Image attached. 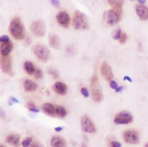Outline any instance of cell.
I'll list each match as a JSON object with an SVG mask.
<instances>
[{"label": "cell", "mask_w": 148, "mask_h": 147, "mask_svg": "<svg viewBox=\"0 0 148 147\" xmlns=\"http://www.w3.org/2000/svg\"><path fill=\"white\" fill-rule=\"evenodd\" d=\"M123 89H124V87H123V86H121V87H117V89H116L115 91H116L117 93H120V92H121V91H122Z\"/></svg>", "instance_id": "8d00e7d4"}, {"label": "cell", "mask_w": 148, "mask_h": 147, "mask_svg": "<svg viewBox=\"0 0 148 147\" xmlns=\"http://www.w3.org/2000/svg\"><path fill=\"white\" fill-rule=\"evenodd\" d=\"M50 144L52 147H66L65 141L57 136H54L51 138Z\"/></svg>", "instance_id": "e0dca14e"}, {"label": "cell", "mask_w": 148, "mask_h": 147, "mask_svg": "<svg viewBox=\"0 0 148 147\" xmlns=\"http://www.w3.org/2000/svg\"><path fill=\"white\" fill-rule=\"evenodd\" d=\"M110 88H111L112 89H115V90H116V89L117 88V87H118V86H117V83L115 81H110Z\"/></svg>", "instance_id": "4dcf8cb0"}, {"label": "cell", "mask_w": 148, "mask_h": 147, "mask_svg": "<svg viewBox=\"0 0 148 147\" xmlns=\"http://www.w3.org/2000/svg\"><path fill=\"white\" fill-rule=\"evenodd\" d=\"M11 49H12V43L11 42V41H7V42H1V47H0L1 55L9 56Z\"/></svg>", "instance_id": "9a60e30c"}, {"label": "cell", "mask_w": 148, "mask_h": 147, "mask_svg": "<svg viewBox=\"0 0 148 147\" xmlns=\"http://www.w3.org/2000/svg\"><path fill=\"white\" fill-rule=\"evenodd\" d=\"M110 5L112 7V10H114L117 14L121 17L122 16V5L124 3V0H107Z\"/></svg>", "instance_id": "5bb4252c"}, {"label": "cell", "mask_w": 148, "mask_h": 147, "mask_svg": "<svg viewBox=\"0 0 148 147\" xmlns=\"http://www.w3.org/2000/svg\"><path fill=\"white\" fill-rule=\"evenodd\" d=\"M97 81H98L97 76L96 74L93 75L90 80V87H91L93 100L98 102H101L103 99V93L100 89V87Z\"/></svg>", "instance_id": "3957f363"}, {"label": "cell", "mask_w": 148, "mask_h": 147, "mask_svg": "<svg viewBox=\"0 0 148 147\" xmlns=\"http://www.w3.org/2000/svg\"><path fill=\"white\" fill-rule=\"evenodd\" d=\"M120 18L121 17L117 14V13L114 10H109V11H107L104 13L105 21L110 25H116L119 21Z\"/></svg>", "instance_id": "52a82bcc"}, {"label": "cell", "mask_w": 148, "mask_h": 147, "mask_svg": "<svg viewBox=\"0 0 148 147\" xmlns=\"http://www.w3.org/2000/svg\"><path fill=\"white\" fill-rule=\"evenodd\" d=\"M74 27L76 30L89 29L90 27L87 18L79 11H76L75 15H74Z\"/></svg>", "instance_id": "7a4b0ae2"}, {"label": "cell", "mask_w": 148, "mask_h": 147, "mask_svg": "<svg viewBox=\"0 0 148 147\" xmlns=\"http://www.w3.org/2000/svg\"><path fill=\"white\" fill-rule=\"evenodd\" d=\"M124 138H125V142H127L129 144H138L139 141L138 133L135 130H127V131H125V134H124Z\"/></svg>", "instance_id": "8fae6325"}, {"label": "cell", "mask_w": 148, "mask_h": 147, "mask_svg": "<svg viewBox=\"0 0 148 147\" xmlns=\"http://www.w3.org/2000/svg\"><path fill=\"white\" fill-rule=\"evenodd\" d=\"M48 73L50 74V75L53 76L54 79H56V78L59 77V74H57V72H56L54 69H49V70H48Z\"/></svg>", "instance_id": "f1b7e54d"}, {"label": "cell", "mask_w": 148, "mask_h": 147, "mask_svg": "<svg viewBox=\"0 0 148 147\" xmlns=\"http://www.w3.org/2000/svg\"><path fill=\"white\" fill-rule=\"evenodd\" d=\"M54 91L57 93V94L60 95H65L67 93V86L65 83L60 82H57L54 85Z\"/></svg>", "instance_id": "2e32d148"}, {"label": "cell", "mask_w": 148, "mask_h": 147, "mask_svg": "<svg viewBox=\"0 0 148 147\" xmlns=\"http://www.w3.org/2000/svg\"><path fill=\"white\" fill-rule=\"evenodd\" d=\"M132 121V116L129 112L122 111L116 115L114 123L116 124H128Z\"/></svg>", "instance_id": "8992f818"}, {"label": "cell", "mask_w": 148, "mask_h": 147, "mask_svg": "<svg viewBox=\"0 0 148 147\" xmlns=\"http://www.w3.org/2000/svg\"><path fill=\"white\" fill-rule=\"evenodd\" d=\"M31 147H43V145L41 144H39V143L35 142V143L31 144Z\"/></svg>", "instance_id": "e575fe53"}, {"label": "cell", "mask_w": 148, "mask_h": 147, "mask_svg": "<svg viewBox=\"0 0 148 147\" xmlns=\"http://www.w3.org/2000/svg\"><path fill=\"white\" fill-rule=\"evenodd\" d=\"M33 143V138H25L22 142V146L23 147H29Z\"/></svg>", "instance_id": "d4e9b609"}, {"label": "cell", "mask_w": 148, "mask_h": 147, "mask_svg": "<svg viewBox=\"0 0 148 147\" xmlns=\"http://www.w3.org/2000/svg\"><path fill=\"white\" fill-rule=\"evenodd\" d=\"M10 101H11V102H16V103L19 102V100H18V99H16V98H14V97H11V98L10 99Z\"/></svg>", "instance_id": "74e56055"}, {"label": "cell", "mask_w": 148, "mask_h": 147, "mask_svg": "<svg viewBox=\"0 0 148 147\" xmlns=\"http://www.w3.org/2000/svg\"><path fill=\"white\" fill-rule=\"evenodd\" d=\"M42 110L43 111L49 115V116H54L55 114V108L51 103H45L42 105Z\"/></svg>", "instance_id": "d6986e66"}, {"label": "cell", "mask_w": 148, "mask_h": 147, "mask_svg": "<svg viewBox=\"0 0 148 147\" xmlns=\"http://www.w3.org/2000/svg\"><path fill=\"white\" fill-rule=\"evenodd\" d=\"M100 73L102 74V76L107 80V81H112L113 79V73H112V70L110 69V67L106 63V62H104L102 65H101V68H100Z\"/></svg>", "instance_id": "30bf717a"}, {"label": "cell", "mask_w": 148, "mask_h": 147, "mask_svg": "<svg viewBox=\"0 0 148 147\" xmlns=\"http://www.w3.org/2000/svg\"><path fill=\"white\" fill-rule=\"evenodd\" d=\"M81 127L82 131L87 132V133H92L96 130V128L92 123L91 120L87 117V116H83L81 120Z\"/></svg>", "instance_id": "ba28073f"}, {"label": "cell", "mask_w": 148, "mask_h": 147, "mask_svg": "<svg viewBox=\"0 0 148 147\" xmlns=\"http://www.w3.org/2000/svg\"><path fill=\"white\" fill-rule=\"evenodd\" d=\"M31 32L37 37H42L46 33L45 24L42 20H36L32 23L30 26Z\"/></svg>", "instance_id": "277c9868"}, {"label": "cell", "mask_w": 148, "mask_h": 147, "mask_svg": "<svg viewBox=\"0 0 148 147\" xmlns=\"http://www.w3.org/2000/svg\"><path fill=\"white\" fill-rule=\"evenodd\" d=\"M34 76L36 79H41L43 77V72L41 69H36L35 73H34Z\"/></svg>", "instance_id": "83f0119b"}, {"label": "cell", "mask_w": 148, "mask_h": 147, "mask_svg": "<svg viewBox=\"0 0 148 147\" xmlns=\"http://www.w3.org/2000/svg\"><path fill=\"white\" fill-rule=\"evenodd\" d=\"M121 34H122V31H121V29H120V28H117V30H115V31H114V33H113V38H114L115 39H120Z\"/></svg>", "instance_id": "4316f807"}, {"label": "cell", "mask_w": 148, "mask_h": 147, "mask_svg": "<svg viewBox=\"0 0 148 147\" xmlns=\"http://www.w3.org/2000/svg\"><path fill=\"white\" fill-rule=\"evenodd\" d=\"M136 13L141 20L148 19V8L143 5H138L136 6Z\"/></svg>", "instance_id": "4fadbf2b"}, {"label": "cell", "mask_w": 148, "mask_h": 147, "mask_svg": "<svg viewBox=\"0 0 148 147\" xmlns=\"http://www.w3.org/2000/svg\"><path fill=\"white\" fill-rule=\"evenodd\" d=\"M118 41H119V42L121 44H125L126 42V41H127V34L125 33H123L122 32V34H121L120 39H118Z\"/></svg>", "instance_id": "484cf974"}, {"label": "cell", "mask_w": 148, "mask_h": 147, "mask_svg": "<svg viewBox=\"0 0 148 147\" xmlns=\"http://www.w3.org/2000/svg\"><path fill=\"white\" fill-rule=\"evenodd\" d=\"M55 113L60 116V117H64L67 115V111L64 107L62 106H57L55 109Z\"/></svg>", "instance_id": "603a6c76"}, {"label": "cell", "mask_w": 148, "mask_h": 147, "mask_svg": "<svg viewBox=\"0 0 148 147\" xmlns=\"http://www.w3.org/2000/svg\"><path fill=\"white\" fill-rule=\"evenodd\" d=\"M33 53L37 57L43 61H47L49 58V55H50V52H49L48 48L44 46H41V45L34 46Z\"/></svg>", "instance_id": "5b68a950"}, {"label": "cell", "mask_w": 148, "mask_h": 147, "mask_svg": "<svg viewBox=\"0 0 148 147\" xmlns=\"http://www.w3.org/2000/svg\"><path fill=\"white\" fill-rule=\"evenodd\" d=\"M64 128L63 127H56L55 129H54V130L55 131H57V132H59V131H61V130H62Z\"/></svg>", "instance_id": "f35d334b"}, {"label": "cell", "mask_w": 148, "mask_h": 147, "mask_svg": "<svg viewBox=\"0 0 148 147\" xmlns=\"http://www.w3.org/2000/svg\"><path fill=\"white\" fill-rule=\"evenodd\" d=\"M24 69H25V70L27 71V73L28 74H33L36 71L33 63L31 62V61H26V62H25L24 63Z\"/></svg>", "instance_id": "7402d4cb"}, {"label": "cell", "mask_w": 148, "mask_h": 147, "mask_svg": "<svg viewBox=\"0 0 148 147\" xmlns=\"http://www.w3.org/2000/svg\"><path fill=\"white\" fill-rule=\"evenodd\" d=\"M138 1H139V4H141V5H142V4H145V3L146 0H138Z\"/></svg>", "instance_id": "ab89813d"}, {"label": "cell", "mask_w": 148, "mask_h": 147, "mask_svg": "<svg viewBox=\"0 0 148 147\" xmlns=\"http://www.w3.org/2000/svg\"><path fill=\"white\" fill-rule=\"evenodd\" d=\"M1 68L5 73L11 74L12 68H11V60L10 56L1 55Z\"/></svg>", "instance_id": "7c38bea8"}, {"label": "cell", "mask_w": 148, "mask_h": 147, "mask_svg": "<svg viewBox=\"0 0 148 147\" xmlns=\"http://www.w3.org/2000/svg\"><path fill=\"white\" fill-rule=\"evenodd\" d=\"M9 31L16 39H22L25 37V30L19 18H14L10 23Z\"/></svg>", "instance_id": "6da1fadb"}, {"label": "cell", "mask_w": 148, "mask_h": 147, "mask_svg": "<svg viewBox=\"0 0 148 147\" xmlns=\"http://www.w3.org/2000/svg\"><path fill=\"white\" fill-rule=\"evenodd\" d=\"M56 19H57L58 24L60 26H62V27H64V28L68 27L69 22H70V18H69V15L67 12L60 11L56 16Z\"/></svg>", "instance_id": "9c48e42d"}, {"label": "cell", "mask_w": 148, "mask_h": 147, "mask_svg": "<svg viewBox=\"0 0 148 147\" xmlns=\"http://www.w3.org/2000/svg\"><path fill=\"white\" fill-rule=\"evenodd\" d=\"M27 109L30 110V111H33V112H36V113H38L40 111V110L37 108V107L31 102H29L27 103Z\"/></svg>", "instance_id": "cb8c5ba5"}, {"label": "cell", "mask_w": 148, "mask_h": 147, "mask_svg": "<svg viewBox=\"0 0 148 147\" xmlns=\"http://www.w3.org/2000/svg\"><path fill=\"white\" fill-rule=\"evenodd\" d=\"M110 147H121V144L117 141L110 142Z\"/></svg>", "instance_id": "d6a6232c"}, {"label": "cell", "mask_w": 148, "mask_h": 147, "mask_svg": "<svg viewBox=\"0 0 148 147\" xmlns=\"http://www.w3.org/2000/svg\"><path fill=\"white\" fill-rule=\"evenodd\" d=\"M0 147H4V146H3V145H1V146H0Z\"/></svg>", "instance_id": "7bdbcfd3"}, {"label": "cell", "mask_w": 148, "mask_h": 147, "mask_svg": "<svg viewBox=\"0 0 148 147\" xmlns=\"http://www.w3.org/2000/svg\"><path fill=\"white\" fill-rule=\"evenodd\" d=\"M50 1H51V4L54 7H56V8H59L60 7V2L58 1V0H50Z\"/></svg>", "instance_id": "836d02e7"}, {"label": "cell", "mask_w": 148, "mask_h": 147, "mask_svg": "<svg viewBox=\"0 0 148 147\" xmlns=\"http://www.w3.org/2000/svg\"><path fill=\"white\" fill-rule=\"evenodd\" d=\"M49 45L54 49L60 48V39L55 34H51L49 36Z\"/></svg>", "instance_id": "ac0fdd59"}, {"label": "cell", "mask_w": 148, "mask_h": 147, "mask_svg": "<svg viewBox=\"0 0 148 147\" xmlns=\"http://www.w3.org/2000/svg\"><path fill=\"white\" fill-rule=\"evenodd\" d=\"M124 80L125 81H127V82H132V79L129 76H125L124 77Z\"/></svg>", "instance_id": "d590c367"}, {"label": "cell", "mask_w": 148, "mask_h": 147, "mask_svg": "<svg viewBox=\"0 0 148 147\" xmlns=\"http://www.w3.org/2000/svg\"><path fill=\"white\" fill-rule=\"evenodd\" d=\"M81 147H88V146L86 145V144H82V146Z\"/></svg>", "instance_id": "60d3db41"}, {"label": "cell", "mask_w": 148, "mask_h": 147, "mask_svg": "<svg viewBox=\"0 0 148 147\" xmlns=\"http://www.w3.org/2000/svg\"><path fill=\"white\" fill-rule=\"evenodd\" d=\"M81 93H82V95L84 96V97H86V98H87V97H89V91H88V89L87 88H81Z\"/></svg>", "instance_id": "f546056e"}, {"label": "cell", "mask_w": 148, "mask_h": 147, "mask_svg": "<svg viewBox=\"0 0 148 147\" xmlns=\"http://www.w3.org/2000/svg\"><path fill=\"white\" fill-rule=\"evenodd\" d=\"M6 142L15 147L19 146V137L17 135H10L6 138Z\"/></svg>", "instance_id": "44dd1931"}, {"label": "cell", "mask_w": 148, "mask_h": 147, "mask_svg": "<svg viewBox=\"0 0 148 147\" xmlns=\"http://www.w3.org/2000/svg\"><path fill=\"white\" fill-rule=\"evenodd\" d=\"M24 88L27 91H33L37 88V84L31 80H25L23 82Z\"/></svg>", "instance_id": "ffe728a7"}, {"label": "cell", "mask_w": 148, "mask_h": 147, "mask_svg": "<svg viewBox=\"0 0 148 147\" xmlns=\"http://www.w3.org/2000/svg\"><path fill=\"white\" fill-rule=\"evenodd\" d=\"M10 41V38L7 35H3L0 38V42H7Z\"/></svg>", "instance_id": "1f68e13d"}, {"label": "cell", "mask_w": 148, "mask_h": 147, "mask_svg": "<svg viewBox=\"0 0 148 147\" xmlns=\"http://www.w3.org/2000/svg\"><path fill=\"white\" fill-rule=\"evenodd\" d=\"M145 147H148V144H146V145H145Z\"/></svg>", "instance_id": "b9f144b4"}]
</instances>
